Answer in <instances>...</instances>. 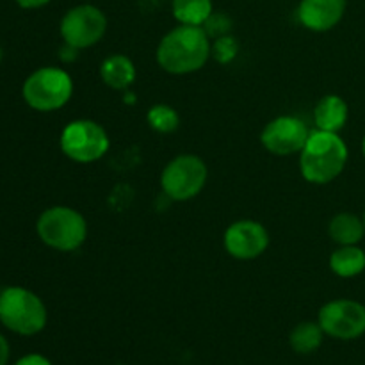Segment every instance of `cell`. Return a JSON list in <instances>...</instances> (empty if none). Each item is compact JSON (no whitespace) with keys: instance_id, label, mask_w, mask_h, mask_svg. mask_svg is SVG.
<instances>
[{"instance_id":"52a82bcc","label":"cell","mask_w":365,"mask_h":365,"mask_svg":"<svg viewBox=\"0 0 365 365\" xmlns=\"http://www.w3.org/2000/svg\"><path fill=\"white\" fill-rule=\"evenodd\" d=\"M61 152L78 164H91L106 157L110 139L106 128L95 120L81 118L66 123L59 138Z\"/></svg>"},{"instance_id":"277c9868","label":"cell","mask_w":365,"mask_h":365,"mask_svg":"<svg viewBox=\"0 0 365 365\" xmlns=\"http://www.w3.org/2000/svg\"><path fill=\"white\" fill-rule=\"evenodd\" d=\"M21 95L31 109L53 113L63 109L73 96V78L63 68L43 66L25 78Z\"/></svg>"},{"instance_id":"cb8c5ba5","label":"cell","mask_w":365,"mask_h":365,"mask_svg":"<svg viewBox=\"0 0 365 365\" xmlns=\"http://www.w3.org/2000/svg\"><path fill=\"white\" fill-rule=\"evenodd\" d=\"M50 0H16V4L24 9H38V7L46 6Z\"/></svg>"},{"instance_id":"7c38bea8","label":"cell","mask_w":365,"mask_h":365,"mask_svg":"<svg viewBox=\"0 0 365 365\" xmlns=\"http://www.w3.org/2000/svg\"><path fill=\"white\" fill-rule=\"evenodd\" d=\"M348 0H302L296 16L302 27L312 32H328L344 18Z\"/></svg>"},{"instance_id":"30bf717a","label":"cell","mask_w":365,"mask_h":365,"mask_svg":"<svg viewBox=\"0 0 365 365\" xmlns=\"http://www.w3.org/2000/svg\"><path fill=\"white\" fill-rule=\"evenodd\" d=\"M310 128L302 118L284 114L266 123L260 132V143L271 155L291 157L303 150L310 135Z\"/></svg>"},{"instance_id":"7402d4cb","label":"cell","mask_w":365,"mask_h":365,"mask_svg":"<svg viewBox=\"0 0 365 365\" xmlns=\"http://www.w3.org/2000/svg\"><path fill=\"white\" fill-rule=\"evenodd\" d=\"M14 365H52L50 360L46 356L38 355V353H32V355H25L21 356Z\"/></svg>"},{"instance_id":"7a4b0ae2","label":"cell","mask_w":365,"mask_h":365,"mask_svg":"<svg viewBox=\"0 0 365 365\" xmlns=\"http://www.w3.org/2000/svg\"><path fill=\"white\" fill-rule=\"evenodd\" d=\"M348 157V145L341 135L314 128L299 152V173L309 184L327 185L341 177Z\"/></svg>"},{"instance_id":"603a6c76","label":"cell","mask_w":365,"mask_h":365,"mask_svg":"<svg viewBox=\"0 0 365 365\" xmlns=\"http://www.w3.org/2000/svg\"><path fill=\"white\" fill-rule=\"evenodd\" d=\"M7 362H9V344L6 337L0 334V365H7Z\"/></svg>"},{"instance_id":"ba28073f","label":"cell","mask_w":365,"mask_h":365,"mask_svg":"<svg viewBox=\"0 0 365 365\" xmlns=\"http://www.w3.org/2000/svg\"><path fill=\"white\" fill-rule=\"evenodd\" d=\"M64 45L86 50L102 41L107 32V16L93 4H81L64 13L59 25Z\"/></svg>"},{"instance_id":"4316f807","label":"cell","mask_w":365,"mask_h":365,"mask_svg":"<svg viewBox=\"0 0 365 365\" xmlns=\"http://www.w3.org/2000/svg\"><path fill=\"white\" fill-rule=\"evenodd\" d=\"M362 217H364V225H365V210H364V216Z\"/></svg>"},{"instance_id":"d4e9b609","label":"cell","mask_w":365,"mask_h":365,"mask_svg":"<svg viewBox=\"0 0 365 365\" xmlns=\"http://www.w3.org/2000/svg\"><path fill=\"white\" fill-rule=\"evenodd\" d=\"M362 153H364V157H365V135H364V139H362Z\"/></svg>"},{"instance_id":"2e32d148","label":"cell","mask_w":365,"mask_h":365,"mask_svg":"<svg viewBox=\"0 0 365 365\" xmlns=\"http://www.w3.org/2000/svg\"><path fill=\"white\" fill-rule=\"evenodd\" d=\"M331 273L339 278H355L365 271V252L355 246H339L328 259Z\"/></svg>"},{"instance_id":"8992f818","label":"cell","mask_w":365,"mask_h":365,"mask_svg":"<svg viewBox=\"0 0 365 365\" xmlns=\"http://www.w3.org/2000/svg\"><path fill=\"white\" fill-rule=\"evenodd\" d=\"M209 180V168L195 153H180L164 166L160 173V189L173 202H189L196 198Z\"/></svg>"},{"instance_id":"3957f363","label":"cell","mask_w":365,"mask_h":365,"mask_svg":"<svg viewBox=\"0 0 365 365\" xmlns=\"http://www.w3.org/2000/svg\"><path fill=\"white\" fill-rule=\"evenodd\" d=\"M36 232L48 248L71 253L77 252L88 239V221L73 207L53 205L39 214Z\"/></svg>"},{"instance_id":"5b68a950","label":"cell","mask_w":365,"mask_h":365,"mask_svg":"<svg viewBox=\"0 0 365 365\" xmlns=\"http://www.w3.org/2000/svg\"><path fill=\"white\" fill-rule=\"evenodd\" d=\"M45 303L25 287H7L0 292V323L18 335H36L46 327Z\"/></svg>"},{"instance_id":"4fadbf2b","label":"cell","mask_w":365,"mask_h":365,"mask_svg":"<svg viewBox=\"0 0 365 365\" xmlns=\"http://www.w3.org/2000/svg\"><path fill=\"white\" fill-rule=\"evenodd\" d=\"M349 118V107L339 95H324L314 107V125L317 130L339 132L346 127Z\"/></svg>"},{"instance_id":"d6986e66","label":"cell","mask_w":365,"mask_h":365,"mask_svg":"<svg viewBox=\"0 0 365 365\" xmlns=\"http://www.w3.org/2000/svg\"><path fill=\"white\" fill-rule=\"evenodd\" d=\"M146 123L157 134H173L180 127V114L168 103H155L146 113Z\"/></svg>"},{"instance_id":"8fae6325","label":"cell","mask_w":365,"mask_h":365,"mask_svg":"<svg viewBox=\"0 0 365 365\" xmlns=\"http://www.w3.org/2000/svg\"><path fill=\"white\" fill-rule=\"evenodd\" d=\"M269 232L260 221L239 220L225 230V252L235 260H255L269 248Z\"/></svg>"},{"instance_id":"5bb4252c","label":"cell","mask_w":365,"mask_h":365,"mask_svg":"<svg viewBox=\"0 0 365 365\" xmlns=\"http://www.w3.org/2000/svg\"><path fill=\"white\" fill-rule=\"evenodd\" d=\"M135 77H138L135 64L125 53H113L100 64V78L107 88L114 91L128 89L135 82Z\"/></svg>"},{"instance_id":"9a60e30c","label":"cell","mask_w":365,"mask_h":365,"mask_svg":"<svg viewBox=\"0 0 365 365\" xmlns=\"http://www.w3.org/2000/svg\"><path fill=\"white\" fill-rule=\"evenodd\" d=\"M328 235L339 246H355L365 237L364 217L353 212H339L328 223Z\"/></svg>"},{"instance_id":"484cf974","label":"cell","mask_w":365,"mask_h":365,"mask_svg":"<svg viewBox=\"0 0 365 365\" xmlns=\"http://www.w3.org/2000/svg\"><path fill=\"white\" fill-rule=\"evenodd\" d=\"M0 61H2V48H0Z\"/></svg>"},{"instance_id":"6da1fadb","label":"cell","mask_w":365,"mask_h":365,"mask_svg":"<svg viewBox=\"0 0 365 365\" xmlns=\"http://www.w3.org/2000/svg\"><path fill=\"white\" fill-rule=\"evenodd\" d=\"M212 57V39L198 25H177L163 36L155 50L157 64L170 75L200 71Z\"/></svg>"},{"instance_id":"9c48e42d","label":"cell","mask_w":365,"mask_h":365,"mask_svg":"<svg viewBox=\"0 0 365 365\" xmlns=\"http://www.w3.org/2000/svg\"><path fill=\"white\" fill-rule=\"evenodd\" d=\"M317 323L328 337L353 341L365 334V305L355 299H331L321 307Z\"/></svg>"},{"instance_id":"44dd1931","label":"cell","mask_w":365,"mask_h":365,"mask_svg":"<svg viewBox=\"0 0 365 365\" xmlns=\"http://www.w3.org/2000/svg\"><path fill=\"white\" fill-rule=\"evenodd\" d=\"M203 29H205V32L209 34L210 39L221 38V36L232 34V20L228 14L216 13V11H214L209 16V20L203 24Z\"/></svg>"},{"instance_id":"ac0fdd59","label":"cell","mask_w":365,"mask_h":365,"mask_svg":"<svg viewBox=\"0 0 365 365\" xmlns=\"http://www.w3.org/2000/svg\"><path fill=\"white\" fill-rule=\"evenodd\" d=\"M324 331L319 323H312V321H303V323L296 324L291 331V348L299 355H310V353L317 351L323 344Z\"/></svg>"},{"instance_id":"e0dca14e","label":"cell","mask_w":365,"mask_h":365,"mask_svg":"<svg viewBox=\"0 0 365 365\" xmlns=\"http://www.w3.org/2000/svg\"><path fill=\"white\" fill-rule=\"evenodd\" d=\"M171 11L178 24L203 27V24L214 13V7L212 0H173Z\"/></svg>"},{"instance_id":"ffe728a7","label":"cell","mask_w":365,"mask_h":365,"mask_svg":"<svg viewBox=\"0 0 365 365\" xmlns=\"http://www.w3.org/2000/svg\"><path fill=\"white\" fill-rule=\"evenodd\" d=\"M239 50H241V45L232 34L212 39V59L216 63L230 64L239 56Z\"/></svg>"}]
</instances>
